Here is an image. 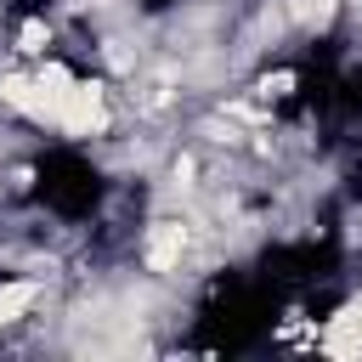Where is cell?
Here are the masks:
<instances>
[{
    "instance_id": "obj_7",
    "label": "cell",
    "mask_w": 362,
    "mask_h": 362,
    "mask_svg": "<svg viewBox=\"0 0 362 362\" xmlns=\"http://www.w3.org/2000/svg\"><path fill=\"white\" fill-rule=\"evenodd\" d=\"M300 11H305V17H311V23H328V11H334V0H305V6H300Z\"/></svg>"
},
{
    "instance_id": "obj_5",
    "label": "cell",
    "mask_w": 362,
    "mask_h": 362,
    "mask_svg": "<svg viewBox=\"0 0 362 362\" xmlns=\"http://www.w3.org/2000/svg\"><path fill=\"white\" fill-rule=\"evenodd\" d=\"M17 51H45V23H40V17H28V23L17 28Z\"/></svg>"
},
{
    "instance_id": "obj_2",
    "label": "cell",
    "mask_w": 362,
    "mask_h": 362,
    "mask_svg": "<svg viewBox=\"0 0 362 362\" xmlns=\"http://www.w3.org/2000/svg\"><path fill=\"white\" fill-rule=\"evenodd\" d=\"M181 243H187L181 226H158V232L147 238V266H153V272H170V266L181 260Z\"/></svg>"
},
{
    "instance_id": "obj_4",
    "label": "cell",
    "mask_w": 362,
    "mask_h": 362,
    "mask_svg": "<svg viewBox=\"0 0 362 362\" xmlns=\"http://www.w3.org/2000/svg\"><path fill=\"white\" fill-rule=\"evenodd\" d=\"M28 305H34V283H6V288H0V328L17 322Z\"/></svg>"
},
{
    "instance_id": "obj_1",
    "label": "cell",
    "mask_w": 362,
    "mask_h": 362,
    "mask_svg": "<svg viewBox=\"0 0 362 362\" xmlns=\"http://www.w3.org/2000/svg\"><path fill=\"white\" fill-rule=\"evenodd\" d=\"M57 124L62 130H74V136H90V130H102L107 124V107H102V85L90 79H74V90L62 96V107H57Z\"/></svg>"
},
{
    "instance_id": "obj_3",
    "label": "cell",
    "mask_w": 362,
    "mask_h": 362,
    "mask_svg": "<svg viewBox=\"0 0 362 362\" xmlns=\"http://www.w3.org/2000/svg\"><path fill=\"white\" fill-rule=\"evenodd\" d=\"M0 96H6L11 107H23V113H34V119H51V107H45V96H40V85H28V79H0Z\"/></svg>"
},
{
    "instance_id": "obj_6",
    "label": "cell",
    "mask_w": 362,
    "mask_h": 362,
    "mask_svg": "<svg viewBox=\"0 0 362 362\" xmlns=\"http://www.w3.org/2000/svg\"><path fill=\"white\" fill-rule=\"evenodd\" d=\"M288 90H294V74H288V68H277V74L260 79V96H288Z\"/></svg>"
}]
</instances>
